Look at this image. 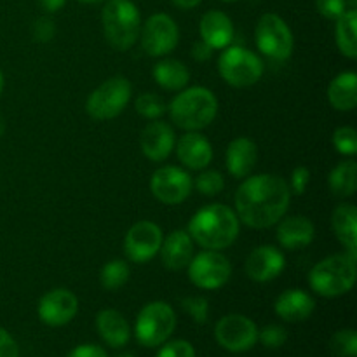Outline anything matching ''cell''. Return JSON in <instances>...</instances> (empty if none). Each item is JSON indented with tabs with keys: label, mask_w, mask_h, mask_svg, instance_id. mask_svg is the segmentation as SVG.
I'll list each match as a JSON object with an SVG mask.
<instances>
[{
	"label": "cell",
	"mask_w": 357,
	"mask_h": 357,
	"mask_svg": "<svg viewBox=\"0 0 357 357\" xmlns=\"http://www.w3.org/2000/svg\"><path fill=\"white\" fill-rule=\"evenodd\" d=\"M291 190L278 174H255L236 192L239 220L251 229H268L288 211Z\"/></svg>",
	"instance_id": "1"
},
{
	"label": "cell",
	"mask_w": 357,
	"mask_h": 357,
	"mask_svg": "<svg viewBox=\"0 0 357 357\" xmlns=\"http://www.w3.org/2000/svg\"><path fill=\"white\" fill-rule=\"evenodd\" d=\"M188 236L206 250H225L239 236V218L229 206L209 204L192 216Z\"/></svg>",
	"instance_id": "2"
},
{
	"label": "cell",
	"mask_w": 357,
	"mask_h": 357,
	"mask_svg": "<svg viewBox=\"0 0 357 357\" xmlns=\"http://www.w3.org/2000/svg\"><path fill=\"white\" fill-rule=\"evenodd\" d=\"M356 261L357 253L354 251L324 258L310 271V288L326 298L345 295L356 282Z\"/></svg>",
	"instance_id": "3"
},
{
	"label": "cell",
	"mask_w": 357,
	"mask_h": 357,
	"mask_svg": "<svg viewBox=\"0 0 357 357\" xmlns=\"http://www.w3.org/2000/svg\"><path fill=\"white\" fill-rule=\"evenodd\" d=\"M169 114L178 128L185 131H199L215 121L218 114V101L206 87H190L181 91L171 101Z\"/></svg>",
	"instance_id": "4"
},
{
	"label": "cell",
	"mask_w": 357,
	"mask_h": 357,
	"mask_svg": "<svg viewBox=\"0 0 357 357\" xmlns=\"http://www.w3.org/2000/svg\"><path fill=\"white\" fill-rule=\"evenodd\" d=\"M105 37L117 51H128L138 40L142 31L139 10L131 0H108L101 13Z\"/></svg>",
	"instance_id": "5"
},
{
	"label": "cell",
	"mask_w": 357,
	"mask_h": 357,
	"mask_svg": "<svg viewBox=\"0 0 357 357\" xmlns=\"http://www.w3.org/2000/svg\"><path fill=\"white\" fill-rule=\"evenodd\" d=\"M176 316L169 303L152 302L142 309L136 319L135 333L143 347H159L173 335Z\"/></svg>",
	"instance_id": "6"
},
{
	"label": "cell",
	"mask_w": 357,
	"mask_h": 357,
	"mask_svg": "<svg viewBox=\"0 0 357 357\" xmlns=\"http://www.w3.org/2000/svg\"><path fill=\"white\" fill-rule=\"evenodd\" d=\"M218 72L230 86L250 87L264 75V63L250 49L227 47L220 54Z\"/></svg>",
	"instance_id": "7"
},
{
	"label": "cell",
	"mask_w": 357,
	"mask_h": 357,
	"mask_svg": "<svg viewBox=\"0 0 357 357\" xmlns=\"http://www.w3.org/2000/svg\"><path fill=\"white\" fill-rule=\"evenodd\" d=\"M131 100V82L126 77H112L89 94L86 103L87 114L96 121L115 119L124 112Z\"/></svg>",
	"instance_id": "8"
},
{
	"label": "cell",
	"mask_w": 357,
	"mask_h": 357,
	"mask_svg": "<svg viewBox=\"0 0 357 357\" xmlns=\"http://www.w3.org/2000/svg\"><path fill=\"white\" fill-rule=\"evenodd\" d=\"M255 38H257L258 49L275 61L288 59L293 52V45H295L293 33L286 21L272 13L264 14L258 20Z\"/></svg>",
	"instance_id": "9"
},
{
	"label": "cell",
	"mask_w": 357,
	"mask_h": 357,
	"mask_svg": "<svg viewBox=\"0 0 357 357\" xmlns=\"http://www.w3.org/2000/svg\"><path fill=\"white\" fill-rule=\"evenodd\" d=\"M232 267L227 257L215 250H208L192 258L188 264V278L197 288L218 289L229 282Z\"/></svg>",
	"instance_id": "10"
},
{
	"label": "cell",
	"mask_w": 357,
	"mask_h": 357,
	"mask_svg": "<svg viewBox=\"0 0 357 357\" xmlns=\"http://www.w3.org/2000/svg\"><path fill=\"white\" fill-rule=\"evenodd\" d=\"M215 338L227 351L244 352L250 351L258 342V328L250 317L229 314L216 324Z\"/></svg>",
	"instance_id": "11"
},
{
	"label": "cell",
	"mask_w": 357,
	"mask_h": 357,
	"mask_svg": "<svg viewBox=\"0 0 357 357\" xmlns=\"http://www.w3.org/2000/svg\"><path fill=\"white\" fill-rule=\"evenodd\" d=\"M139 33L143 49L150 56L169 54L180 40V30L173 17L162 13L150 16Z\"/></svg>",
	"instance_id": "12"
},
{
	"label": "cell",
	"mask_w": 357,
	"mask_h": 357,
	"mask_svg": "<svg viewBox=\"0 0 357 357\" xmlns=\"http://www.w3.org/2000/svg\"><path fill=\"white\" fill-rule=\"evenodd\" d=\"M150 190L164 204H181L192 192V178L180 167L164 166L153 173Z\"/></svg>",
	"instance_id": "13"
},
{
	"label": "cell",
	"mask_w": 357,
	"mask_h": 357,
	"mask_svg": "<svg viewBox=\"0 0 357 357\" xmlns=\"http://www.w3.org/2000/svg\"><path fill=\"white\" fill-rule=\"evenodd\" d=\"M162 244V230L157 223L149 222H138L129 229L126 234L124 250L126 255L135 264H146L152 260L160 250Z\"/></svg>",
	"instance_id": "14"
},
{
	"label": "cell",
	"mask_w": 357,
	"mask_h": 357,
	"mask_svg": "<svg viewBox=\"0 0 357 357\" xmlns=\"http://www.w3.org/2000/svg\"><path fill=\"white\" fill-rule=\"evenodd\" d=\"M79 310V300L68 289H52L38 302V317L47 326L58 328L68 324Z\"/></svg>",
	"instance_id": "15"
},
{
	"label": "cell",
	"mask_w": 357,
	"mask_h": 357,
	"mask_svg": "<svg viewBox=\"0 0 357 357\" xmlns=\"http://www.w3.org/2000/svg\"><path fill=\"white\" fill-rule=\"evenodd\" d=\"M284 255L274 246L255 248L248 257L244 271L248 278L257 282H267L278 278L284 271Z\"/></svg>",
	"instance_id": "16"
},
{
	"label": "cell",
	"mask_w": 357,
	"mask_h": 357,
	"mask_svg": "<svg viewBox=\"0 0 357 357\" xmlns=\"http://www.w3.org/2000/svg\"><path fill=\"white\" fill-rule=\"evenodd\" d=\"M142 150L145 157H149L153 162H160V160L167 159L169 153L174 149V131L169 124L166 122H150L142 132Z\"/></svg>",
	"instance_id": "17"
},
{
	"label": "cell",
	"mask_w": 357,
	"mask_h": 357,
	"mask_svg": "<svg viewBox=\"0 0 357 357\" xmlns=\"http://www.w3.org/2000/svg\"><path fill=\"white\" fill-rule=\"evenodd\" d=\"M160 258L169 271H181L188 267L194 257V241L183 230H174L160 244Z\"/></svg>",
	"instance_id": "18"
},
{
	"label": "cell",
	"mask_w": 357,
	"mask_h": 357,
	"mask_svg": "<svg viewBox=\"0 0 357 357\" xmlns=\"http://www.w3.org/2000/svg\"><path fill=\"white\" fill-rule=\"evenodd\" d=\"M275 314L288 323H300L312 316L316 302L302 289H288L275 300Z\"/></svg>",
	"instance_id": "19"
},
{
	"label": "cell",
	"mask_w": 357,
	"mask_h": 357,
	"mask_svg": "<svg viewBox=\"0 0 357 357\" xmlns=\"http://www.w3.org/2000/svg\"><path fill=\"white\" fill-rule=\"evenodd\" d=\"M176 155L190 169H202L213 159L211 143L199 132H187L176 143Z\"/></svg>",
	"instance_id": "20"
},
{
	"label": "cell",
	"mask_w": 357,
	"mask_h": 357,
	"mask_svg": "<svg viewBox=\"0 0 357 357\" xmlns=\"http://www.w3.org/2000/svg\"><path fill=\"white\" fill-rule=\"evenodd\" d=\"M201 40L211 45L213 49L229 47L234 38V24L230 17L222 10H209L202 16L201 24Z\"/></svg>",
	"instance_id": "21"
},
{
	"label": "cell",
	"mask_w": 357,
	"mask_h": 357,
	"mask_svg": "<svg viewBox=\"0 0 357 357\" xmlns=\"http://www.w3.org/2000/svg\"><path fill=\"white\" fill-rule=\"evenodd\" d=\"M312 222L307 216H289L278 227V241L289 251L307 248L314 241Z\"/></svg>",
	"instance_id": "22"
},
{
	"label": "cell",
	"mask_w": 357,
	"mask_h": 357,
	"mask_svg": "<svg viewBox=\"0 0 357 357\" xmlns=\"http://www.w3.org/2000/svg\"><path fill=\"white\" fill-rule=\"evenodd\" d=\"M96 328L103 342H107L114 349L124 347L131 338V328H129L128 321L121 312L114 309L101 310L98 314Z\"/></svg>",
	"instance_id": "23"
},
{
	"label": "cell",
	"mask_w": 357,
	"mask_h": 357,
	"mask_svg": "<svg viewBox=\"0 0 357 357\" xmlns=\"http://www.w3.org/2000/svg\"><path fill=\"white\" fill-rule=\"evenodd\" d=\"M258 149L250 138H237L227 149V169L234 178H244L253 171Z\"/></svg>",
	"instance_id": "24"
},
{
	"label": "cell",
	"mask_w": 357,
	"mask_h": 357,
	"mask_svg": "<svg viewBox=\"0 0 357 357\" xmlns=\"http://www.w3.org/2000/svg\"><path fill=\"white\" fill-rule=\"evenodd\" d=\"M328 100L335 110H354L357 105V75L354 72H344L331 80L328 87Z\"/></svg>",
	"instance_id": "25"
},
{
	"label": "cell",
	"mask_w": 357,
	"mask_h": 357,
	"mask_svg": "<svg viewBox=\"0 0 357 357\" xmlns=\"http://www.w3.org/2000/svg\"><path fill=\"white\" fill-rule=\"evenodd\" d=\"M331 225L338 241L347 248V251L357 253V209L351 202L338 206L331 216Z\"/></svg>",
	"instance_id": "26"
},
{
	"label": "cell",
	"mask_w": 357,
	"mask_h": 357,
	"mask_svg": "<svg viewBox=\"0 0 357 357\" xmlns=\"http://www.w3.org/2000/svg\"><path fill=\"white\" fill-rule=\"evenodd\" d=\"M153 79L159 84L162 89L166 91H180L190 80V72L185 66V63L178 61V59H162L157 63L153 68Z\"/></svg>",
	"instance_id": "27"
},
{
	"label": "cell",
	"mask_w": 357,
	"mask_h": 357,
	"mask_svg": "<svg viewBox=\"0 0 357 357\" xmlns=\"http://www.w3.org/2000/svg\"><path fill=\"white\" fill-rule=\"evenodd\" d=\"M337 45L347 58H357V10L347 9L337 20Z\"/></svg>",
	"instance_id": "28"
},
{
	"label": "cell",
	"mask_w": 357,
	"mask_h": 357,
	"mask_svg": "<svg viewBox=\"0 0 357 357\" xmlns=\"http://www.w3.org/2000/svg\"><path fill=\"white\" fill-rule=\"evenodd\" d=\"M357 166L354 160H344L330 173L328 183L337 197H351L357 187Z\"/></svg>",
	"instance_id": "29"
},
{
	"label": "cell",
	"mask_w": 357,
	"mask_h": 357,
	"mask_svg": "<svg viewBox=\"0 0 357 357\" xmlns=\"http://www.w3.org/2000/svg\"><path fill=\"white\" fill-rule=\"evenodd\" d=\"M129 279V265L122 260H112L101 268L100 281L101 286L108 291L121 289Z\"/></svg>",
	"instance_id": "30"
},
{
	"label": "cell",
	"mask_w": 357,
	"mask_h": 357,
	"mask_svg": "<svg viewBox=\"0 0 357 357\" xmlns=\"http://www.w3.org/2000/svg\"><path fill=\"white\" fill-rule=\"evenodd\" d=\"M330 349L337 357H357V333L354 330H340L331 337Z\"/></svg>",
	"instance_id": "31"
},
{
	"label": "cell",
	"mask_w": 357,
	"mask_h": 357,
	"mask_svg": "<svg viewBox=\"0 0 357 357\" xmlns=\"http://www.w3.org/2000/svg\"><path fill=\"white\" fill-rule=\"evenodd\" d=\"M136 110L139 115H143L145 119H159L162 117L164 112H166V103H164L162 98L155 93H145L139 94L138 100H136Z\"/></svg>",
	"instance_id": "32"
},
{
	"label": "cell",
	"mask_w": 357,
	"mask_h": 357,
	"mask_svg": "<svg viewBox=\"0 0 357 357\" xmlns=\"http://www.w3.org/2000/svg\"><path fill=\"white\" fill-rule=\"evenodd\" d=\"M333 145L344 155L357 153V131L354 128H338L333 132Z\"/></svg>",
	"instance_id": "33"
},
{
	"label": "cell",
	"mask_w": 357,
	"mask_h": 357,
	"mask_svg": "<svg viewBox=\"0 0 357 357\" xmlns=\"http://www.w3.org/2000/svg\"><path fill=\"white\" fill-rule=\"evenodd\" d=\"M181 309L197 324H204L209 317V303L202 296H188L181 300Z\"/></svg>",
	"instance_id": "34"
},
{
	"label": "cell",
	"mask_w": 357,
	"mask_h": 357,
	"mask_svg": "<svg viewBox=\"0 0 357 357\" xmlns=\"http://www.w3.org/2000/svg\"><path fill=\"white\" fill-rule=\"evenodd\" d=\"M195 187L204 195H216L225 188V180L218 171H206L195 180Z\"/></svg>",
	"instance_id": "35"
},
{
	"label": "cell",
	"mask_w": 357,
	"mask_h": 357,
	"mask_svg": "<svg viewBox=\"0 0 357 357\" xmlns=\"http://www.w3.org/2000/svg\"><path fill=\"white\" fill-rule=\"evenodd\" d=\"M258 338H260L261 344L268 349H278L281 345L286 344L288 340V333L282 326H278V324H268L264 330L258 333Z\"/></svg>",
	"instance_id": "36"
},
{
	"label": "cell",
	"mask_w": 357,
	"mask_h": 357,
	"mask_svg": "<svg viewBox=\"0 0 357 357\" xmlns=\"http://www.w3.org/2000/svg\"><path fill=\"white\" fill-rule=\"evenodd\" d=\"M155 357H195V349L185 340H173L164 345Z\"/></svg>",
	"instance_id": "37"
},
{
	"label": "cell",
	"mask_w": 357,
	"mask_h": 357,
	"mask_svg": "<svg viewBox=\"0 0 357 357\" xmlns=\"http://www.w3.org/2000/svg\"><path fill=\"white\" fill-rule=\"evenodd\" d=\"M316 9L326 20L337 21L347 10V3L345 0H316Z\"/></svg>",
	"instance_id": "38"
},
{
	"label": "cell",
	"mask_w": 357,
	"mask_h": 357,
	"mask_svg": "<svg viewBox=\"0 0 357 357\" xmlns=\"http://www.w3.org/2000/svg\"><path fill=\"white\" fill-rule=\"evenodd\" d=\"M54 23L49 17H38L33 23V37L38 42H49L54 37Z\"/></svg>",
	"instance_id": "39"
},
{
	"label": "cell",
	"mask_w": 357,
	"mask_h": 357,
	"mask_svg": "<svg viewBox=\"0 0 357 357\" xmlns=\"http://www.w3.org/2000/svg\"><path fill=\"white\" fill-rule=\"evenodd\" d=\"M310 181V171L305 166H298L291 174V188L289 190L296 195L305 194L307 185Z\"/></svg>",
	"instance_id": "40"
},
{
	"label": "cell",
	"mask_w": 357,
	"mask_h": 357,
	"mask_svg": "<svg viewBox=\"0 0 357 357\" xmlns=\"http://www.w3.org/2000/svg\"><path fill=\"white\" fill-rule=\"evenodd\" d=\"M20 349L14 338L7 333L3 328H0V357H17Z\"/></svg>",
	"instance_id": "41"
},
{
	"label": "cell",
	"mask_w": 357,
	"mask_h": 357,
	"mask_svg": "<svg viewBox=\"0 0 357 357\" xmlns=\"http://www.w3.org/2000/svg\"><path fill=\"white\" fill-rule=\"evenodd\" d=\"M68 357H108V356L107 352H105V349H101L100 345L86 344L73 349V351L68 354Z\"/></svg>",
	"instance_id": "42"
},
{
	"label": "cell",
	"mask_w": 357,
	"mask_h": 357,
	"mask_svg": "<svg viewBox=\"0 0 357 357\" xmlns=\"http://www.w3.org/2000/svg\"><path fill=\"white\" fill-rule=\"evenodd\" d=\"M213 47L206 44L204 40H199L194 44V51H192V56H194L197 61H206V59L211 58Z\"/></svg>",
	"instance_id": "43"
},
{
	"label": "cell",
	"mask_w": 357,
	"mask_h": 357,
	"mask_svg": "<svg viewBox=\"0 0 357 357\" xmlns=\"http://www.w3.org/2000/svg\"><path fill=\"white\" fill-rule=\"evenodd\" d=\"M38 2H40V6L44 7L47 13H56V10H59L65 6L66 0H38Z\"/></svg>",
	"instance_id": "44"
},
{
	"label": "cell",
	"mask_w": 357,
	"mask_h": 357,
	"mask_svg": "<svg viewBox=\"0 0 357 357\" xmlns=\"http://www.w3.org/2000/svg\"><path fill=\"white\" fill-rule=\"evenodd\" d=\"M202 0H173V3L180 9H192V7H197Z\"/></svg>",
	"instance_id": "45"
},
{
	"label": "cell",
	"mask_w": 357,
	"mask_h": 357,
	"mask_svg": "<svg viewBox=\"0 0 357 357\" xmlns=\"http://www.w3.org/2000/svg\"><path fill=\"white\" fill-rule=\"evenodd\" d=\"M3 131H6V124H3V117L0 115V136L3 135Z\"/></svg>",
	"instance_id": "46"
},
{
	"label": "cell",
	"mask_w": 357,
	"mask_h": 357,
	"mask_svg": "<svg viewBox=\"0 0 357 357\" xmlns=\"http://www.w3.org/2000/svg\"><path fill=\"white\" fill-rule=\"evenodd\" d=\"M345 3H349V7H351V9H356L357 7V0H345Z\"/></svg>",
	"instance_id": "47"
},
{
	"label": "cell",
	"mask_w": 357,
	"mask_h": 357,
	"mask_svg": "<svg viewBox=\"0 0 357 357\" xmlns=\"http://www.w3.org/2000/svg\"><path fill=\"white\" fill-rule=\"evenodd\" d=\"M79 2H82V3H100V2H103V0H79Z\"/></svg>",
	"instance_id": "48"
},
{
	"label": "cell",
	"mask_w": 357,
	"mask_h": 357,
	"mask_svg": "<svg viewBox=\"0 0 357 357\" xmlns=\"http://www.w3.org/2000/svg\"><path fill=\"white\" fill-rule=\"evenodd\" d=\"M2 91H3V75L2 72H0V94H2Z\"/></svg>",
	"instance_id": "49"
},
{
	"label": "cell",
	"mask_w": 357,
	"mask_h": 357,
	"mask_svg": "<svg viewBox=\"0 0 357 357\" xmlns=\"http://www.w3.org/2000/svg\"><path fill=\"white\" fill-rule=\"evenodd\" d=\"M117 357H135L132 354H121V356H117Z\"/></svg>",
	"instance_id": "50"
},
{
	"label": "cell",
	"mask_w": 357,
	"mask_h": 357,
	"mask_svg": "<svg viewBox=\"0 0 357 357\" xmlns=\"http://www.w3.org/2000/svg\"><path fill=\"white\" fill-rule=\"evenodd\" d=\"M222 2H236V0H222Z\"/></svg>",
	"instance_id": "51"
}]
</instances>
